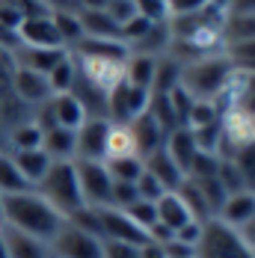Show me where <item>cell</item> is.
I'll use <instances>...</instances> for the list:
<instances>
[{"instance_id": "obj_1", "label": "cell", "mask_w": 255, "mask_h": 258, "mask_svg": "<svg viewBox=\"0 0 255 258\" xmlns=\"http://www.w3.org/2000/svg\"><path fill=\"white\" fill-rule=\"evenodd\" d=\"M3 226L24 232L30 237H39L45 243H51L56 232L66 226V217L51 208L36 190L15 193V196H3V214H0Z\"/></svg>"}, {"instance_id": "obj_2", "label": "cell", "mask_w": 255, "mask_h": 258, "mask_svg": "<svg viewBox=\"0 0 255 258\" xmlns=\"http://www.w3.org/2000/svg\"><path fill=\"white\" fill-rule=\"evenodd\" d=\"M234 69L231 62L226 59V53H211V56H199L187 66H181V78L178 86L193 98V101H214L226 83L231 80Z\"/></svg>"}, {"instance_id": "obj_3", "label": "cell", "mask_w": 255, "mask_h": 258, "mask_svg": "<svg viewBox=\"0 0 255 258\" xmlns=\"http://www.w3.org/2000/svg\"><path fill=\"white\" fill-rule=\"evenodd\" d=\"M36 193L51 208H56L66 220L86 205L83 193H80V184H77L75 160H53L51 169L45 172V178L36 184Z\"/></svg>"}, {"instance_id": "obj_4", "label": "cell", "mask_w": 255, "mask_h": 258, "mask_svg": "<svg viewBox=\"0 0 255 258\" xmlns=\"http://www.w3.org/2000/svg\"><path fill=\"white\" fill-rule=\"evenodd\" d=\"M196 258H255V252L243 243V237L220 223L217 217L202 226V237L196 243Z\"/></svg>"}, {"instance_id": "obj_5", "label": "cell", "mask_w": 255, "mask_h": 258, "mask_svg": "<svg viewBox=\"0 0 255 258\" xmlns=\"http://www.w3.org/2000/svg\"><path fill=\"white\" fill-rule=\"evenodd\" d=\"M77 62V72L86 83H92L95 89L110 92L125 80V59L128 56H110V53H77L72 51Z\"/></svg>"}, {"instance_id": "obj_6", "label": "cell", "mask_w": 255, "mask_h": 258, "mask_svg": "<svg viewBox=\"0 0 255 258\" xmlns=\"http://www.w3.org/2000/svg\"><path fill=\"white\" fill-rule=\"evenodd\" d=\"M149 104H152V92L149 89H140V86L122 80L116 89L107 92V122L128 125L137 116H143L149 110Z\"/></svg>"}, {"instance_id": "obj_7", "label": "cell", "mask_w": 255, "mask_h": 258, "mask_svg": "<svg viewBox=\"0 0 255 258\" xmlns=\"http://www.w3.org/2000/svg\"><path fill=\"white\" fill-rule=\"evenodd\" d=\"M48 249L53 258H104V240L66 223L48 243Z\"/></svg>"}, {"instance_id": "obj_8", "label": "cell", "mask_w": 255, "mask_h": 258, "mask_svg": "<svg viewBox=\"0 0 255 258\" xmlns=\"http://www.w3.org/2000/svg\"><path fill=\"white\" fill-rule=\"evenodd\" d=\"M77 169V184L83 193V202L89 208H107L110 205V187L113 178L107 172L104 160H75Z\"/></svg>"}, {"instance_id": "obj_9", "label": "cell", "mask_w": 255, "mask_h": 258, "mask_svg": "<svg viewBox=\"0 0 255 258\" xmlns=\"http://www.w3.org/2000/svg\"><path fill=\"white\" fill-rule=\"evenodd\" d=\"M98 229H101V240H119V243H131V246H143L149 240V232H143L125 211L113 205L98 208Z\"/></svg>"}, {"instance_id": "obj_10", "label": "cell", "mask_w": 255, "mask_h": 258, "mask_svg": "<svg viewBox=\"0 0 255 258\" xmlns=\"http://www.w3.org/2000/svg\"><path fill=\"white\" fill-rule=\"evenodd\" d=\"M18 45H24V48H66L59 33H56L51 12L48 15H30V18H24L21 27H18Z\"/></svg>"}, {"instance_id": "obj_11", "label": "cell", "mask_w": 255, "mask_h": 258, "mask_svg": "<svg viewBox=\"0 0 255 258\" xmlns=\"http://www.w3.org/2000/svg\"><path fill=\"white\" fill-rule=\"evenodd\" d=\"M107 119H86L75 131V160H104V143H107Z\"/></svg>"}, {"instance_id": "obj_12", "label": "cell", "mask_w": 255, "mask_h": 258, "mask_svg": "<svg viewBox=\"0 0 255 258\" xmlns=\"http://www.w3.org/2000/svg\"><path fill=\"white\" fill-rule=\"evenodd\" d=\"M12 92L30 107H42L45 101H51L53 92L48 86V78L39 72H30L21 66H12Z\"/></svg>"}, {"instance_id": "obj_13", "label": "cell", "mask_w": 255, "mask_h": 258, "mask_svg": "<svg viewBox=\"0 0 255 258\" xmlns=\"http://www.w3.org/2000/svg\"><path fill=\"white\" fill-rule=\"evenodd\" d=\"M66 53H69L66 48H24V45H18L15 51H9V62L30 69V72H39V75H48Z\"/></svg>"}, {"instance_id": "obj_14", "label": "cell", "mask_w": 255, "mask_h": 258, "mask_svg": "<svg viewBox=\"0 0 255 258\" xmlns=\"http://www.w3.org/2000/svg\"><path fill=\"white\" fill-rule=\"evenodd\" d=\"M128 128L134 134V143H137V155L140 157H149L152 152H157L166 140V131L160 128V122L154 119L152 113L146 110L143 116H137L134 122H128Z\"/></svg>"}, {"instance_id": "obj_15", "label": "cell", "mask_w": 255, "mask_h": 258, "mask_svg": "<svg viewBox=\"0 0 255 258\" xmlns=\"http://www.w3.org/2000/svg\"><path fill=\"white\" fill-rule=\"evenodd\" d=\"M143 163H146V172L160 181V187H163L166 193H175V190L181 187V181L187 178V175L178 169V163L166 155L163 146H160L157 152H152L149 157H143Z\"/></svg>"}, {"instance_id": "obj_16", "label": "cell", "mask_w": 255, "mask_h": 258, "mask_svg": "<svg viewBox=\"0 0 255 258\" xmlns=\"http://www.w3.org/2000/svg\"><path fill=\"white\" fill-rule=\"evenodd\" d=\"M255 217V193L252 190H240V193H231L229 199H226V205L220 208V214H217V220L220 223H226L229 229H243L249 220Z\"/></svg>"}, {"instance_id": "obj_17", "label": "cell", "mask_w": 255, "mask_h": 258, "mask_svg": "<svg viewBox=\"0 0 255 258\" xmlns=\"http://www.w3.org/2000/svg\"><path fill=\"white\" fill-rule=\"evenodd\" d=\"M0 237H3V243H6L9 258H51L48 243L39 240V237H30V234H24V232H15V229H9V226H3Z\"/></svg>"}, {"instance_id": "obj_18", "label": "cell", "mask_w": 255, "mask_h": 258, "mask_svg": "<svg viewBox=\"0 0 255 258\" xmlns=\"http://www.w3.org/2000/svg\"><path fill=\"white\" fill-rule=\"evenodd\" d=\"M51 116H53V125L56 128H69V131H77L89 116H86V110H83V104L77 101L72 92H62V95H53L51 101Z\"/></svg>"}, {"instance_id": "obj_19", "label": "cell", "mask_w": 255, "mask_h": 258, "mask_svg": "<svg viewBox=\"0 0 255 258\" xmlns=\"http://www.w3.org/2000/svg\"><path fill=\"white\" fill-rule=\"evenodd\" d=\"M163 149H166V155L172 157L175 163H178V169L187 175V169H190V163H193V157H196V140H193V131L190 128H175L166 134V140H163Z\"/></svg>"}, {"instance_id": "obj_20", "label": "cell", "mask_w": 255, "mask_h": 258, "mask_svg": "<svg viewBox=\"0 0 255 258\" xmlns=\"http://www.w3.org/2000/svg\"><path fill=\"white\" fill-rule=\"evenodd\" d=\"M77 18H80L83 39H113V42H122V27L113 24L104 9H83V12H77Z\"/></svg>"}, {"instance_id": "obj_21", "label": "cell", "mask_w": 255, "mask_h": 258, "mask_svg": "<svg viewBox=\"0 0 255 258\" xmlns=\"http://www.w3.org/2000/svg\"><path fill=\"white\" fill-rule=\"evenodd\" d=\"M169 45H172V30H169V21H163V24H152L146 30V36L143 39H137L128 53H146V56H166L169 53Z\"/></svg>"}, {"instance_id": "obj_22", "label": "cell", "mask_w": 255, "mask_h": 258, "mask_svg": "<svg viewBox=\"0 0 255 258\" xmlns=\"http://www.w3.org/2000/svg\"><path fill=\"white\" fill-rule=\"evenodd\" d=\"M154 208H157V226H163L166 232H178L181 226H187L193 217H190V211H187V205L178 199V193H166V196H160L157 202H154Z\"/></svg>"}, {"instance_id": "obj_23", "label": "cell", "mask_w": 255, "mask_h": 258, "mask_svg": "<svg viewBox=\"0 0 255 258\" xmlns=\"http://www.w3.org/2000/svg\"><path fill=\"white\" fill-rule=\"evenodd\" d=\"M12 160H15V166L21 169V175H24L33 187L39 184V181L45 178V172L51 169V155L45 152V149H30V152H9Z\"/></svg>"}, {"instance_id": "obj_24", "label": "cell", "mask_w": 255, "mask_h": 258, "mask_svg": "<svg viewBox=\"0 0 255 258\" xmlns=\"http://www.w3.org/2000/svg\"><path fill=\"white\" fill-rule=\"evenodd\" d=\"M134 155H137V143H134L131 128H128V125H116V122H110V128H107V143H104V160L134 157Z\"/></svg>"}, {"instance_id": "obj_25", "label": "cell", "mask_w": 255, "mask_h": 258, "mask_svg": "<svg viewBox=\"0 0 255 258\" xmlns=\"http://www.w3.org/2000/svg\"><path fill=\"white\" fill-rule=\"evenodd\" d=\"M42 149L51 155V160H75V131L69 128H48L42 137Z\"/></svg>"}, {"instance_id": "obj_26", "label": "cell", "mask_w": 255, "mask_h": 258, "mask_svg": "<svg viewBox=\"0 0 255 258\" xmlns=\"http://www.w3.org/2000/svg\"><path fill=\"white\" fill-rule=\"evenodd\" d=\"M27 190H36V187L21 175L12 155L0 152V196H15V193H27Z\"/></svg>"}, {"instance_id": "obj_27", "label": "cell", "mask_w": 255, "mask_h": 258, "mask_svg": "<svg viewBox=\"0 0 255 258\" xmlns=\"http://www.w3.org/2000/svg\"><path fill=\"white\" fill-rule=\"evenodd\" d=\"M181 78V66L166 53V56H157L154 62V78H152V95H169Z\"/></svg>"}, {"instance_id": "obj_28", "label": "cell", "mask_w": 255, "mask_h": 258, "mask_svg": "<svg viewBox=\"0 0 255 258\" xmlns=\"http://www.w3.org/2000/svg\"><path fill=\"white\" fill-rule=\"evenodd\" d=\"M154 56H146V53H128L125 59V80L140 86V89H149L152 92V78H154Z\"/></svg>"}, {"instance_id": "obj_29", "label": "cell", "mask_w": 255, "mask_h": 258, "mask_svg": "<svg viewBox=\"0 0 255 258\" xmlns=\"http://www.w3.org/2000/svg\"><path fill=\"white\" fill-rule=\"evenodd\" d=\"M45 78H48V86H51L53 95L72 92V86H75V80H77V62H75V56H72V51L66 53Z\"/></svg>"}, {"instance_id": "obj_30", "label": "cell", "mask_w": 255, "mask_h": 258, "mask_svg": "<svg viewBox=\"0 0 255 258\" xmlns=\"http://www.w3.org/2000/svg\"><path fill=\"white\" fill-rule=\"evenodd\" d=\"M42 137L45 131L36 125V119H27L21 125H15L9 134V143H12V152H30V149H42Z\"/></svg>"}, {"instance_id": "obj_31", "label": "cell", "mask_w": 255, "mask_h": 258, "mask_svg": "<svg viewBox=\"0 0 255 258\" xmlns=\"http://www.w3.org/2000/svg\"><path fill=\"white\" fill-rule=\"evenodd\" d=\"M178 193V199L187 205V211H190V217L196 220V223H208V220H214L211 217V211H208V205H205L202 193H199V187H196V181L184 178L181 181V187L175 190Z\"/></svg>"}, {"instance_id": "obj_32", "label": "cell", "mask_w": 255, "mask_h": 258, "mask_svg": "<svg viewBox=\"0 0 255 258\" xmlns=\"http://www.w3.org/2000/svg\"><path fill=\"white\" fill-rule=\"evenodd\" d=\"M223 53H226V59L231 62L234 72H240V75H255V39L226 45Z\"/></svg>"}, {"instance_id": "obj_33", "label": "cell", "mask_w": 255, "mask_h": 258, "mask_svg": "<svg viewBox=\"0 0 255 258\" xmlns=\"http://www.w3.org/2000/svg\"><path fill=\"white\" fill-rule=\"evenodd\" d=\"M231 166L237 169V175H240V181H243V187L255 193V140L252 143H246V146H240V149H234V155H231Z\"/></svg>"}, {"instance_id": "obj_34", "label": "cell", "mask_w": 255, "mask_h": 258, "mask_svg": "<svg viewBox=\"0 0 255 258\" xmlns=\"http://www.w3.org/2000/svg\"><path fill=\"white\" fill-rule=\"evenodd\" d=\"M107 163V172H110V178L113 181H128V184H137V178L143 175V169H146V163H143V157H116V160H104Z\"/></svg>"}, {"instance_id": "obj_35", "label": "cell", "mask_w": 255, "mask_h": 258, "mask_svg": "<svg viewBox=\"0 0 255 258\" xmlns=\"http://www.w3.org/2000/svg\"><path fill=\"white\" fill-rule=\"evenodd\" d=\"M190 181H196V187H199V193H202L211 217H217L220 208L226 205V199H229V193H226V187L220 184V178L214 175V178H190Z\"/></svg>"}, {"instance_id": "obj_36", "label": "cell", "mask_w": 255, "mask_h": 258, "mask_svg": "<svg viewBox=\"0 0 255 258\" xmlns=\"http://www.w3.org/2000/svg\"><path fill=\"white\" fill-rule=\"evenodd\" d=\"M53 15V24H56V33L62 39V45L72 51L77 42L83 39V30H80V18L77 12H51Z\"/></svg>"}, {"instance_id": "obj_37", "label": "cell", "mask_w": 255, "mask_h": 258, "mask_svg": "<svg viewBox=\"0 0 255 258\" xmlns=\"http://www.w3.org/2000/svg\"><path fill=\"white\" fill-rule=\"evenodd\" d=\"M217 122H220V110H217V104L214 101H193L184 128L199 131V128H208V125H217Z\"/></svg>"}, {"instance_id": "obj_38", "label": "cell", "mask_w": 255, "mask_h": 258, "mask_svg": "<svg viewBox=\"0 0 255 258\" xmlns=\"http://www.w3.org/2000/svg\"><path fill=\"white\" fill-rule=\"evenodd\" d=\"M217 169H220V157L211 152H196L190 169H187V178H214Z\"/></svg>"}, {"instance_id": "obj_39", "label": "cell", "mask_w": 255, "mask_h": 258, "mask_svg": "<svg viewBox=\"0 0 255 258\" xmlns=\"http://www.w3.org/2000/svg\"><path fill=\"white\" fill-rule=\"evenodd\" d=\"M140 202V193H137V184H128V181H113L110 187V205L119 208V211H128L131 205Z\"/></svg>"}, {"instance_id": "obj_40", "label": "cell", "mask_w": 255, "mask_h": 258, "mask_svg": "<svg viewBox=\"0 0 255 258\" xmlns=\"http://www.w3.org/2000/svg\"><path fill=\"white\" fill-rule=\"evenodd\" d=\"M137 15H143L152 24L169 21V3L166 0H137Z\"/></svg>"}, {"instance_id": "obj_41", "label": "cell", "mask_w": 255, "mask_h": 258, "mask_svg": "<svg viewBox=\"0 0 255 258\" xmlns=\"http://www.w3.org/2000/svg\"><path fill=\"white\" fill-rule=\"evenodd\" d=\"M125 214L143 229V232H152V226L157 223V208H154V202H143V199H140L137 205L128 208Z\"/></svg>"}, {"instance_id": "obj_42", "label": "cell", "mask_w": 255, "mask_h": 258, "mask_svg": "<svg viewBox=\"0 0 255 258\" xmlns=\"http://www.w3.org/2000/svg\"><path fill=\"white\" fill-rule=\"evenodd\" d=\"M104 12H107V18H110L113 24L125 27L128 21L137 15V3H134V0H107Z\"/></svg>"}, {"instance_id": "obj_43", "label": "cell", "mask_w": 255, "mask_h": 258, "mask_svg": "<svg viewBox=\"0 0 255 258\" xmlns=\"http://www.w3.org/2000/svg\"><path fill=\"white\" fill-rule=\"evenodd\" d=\"M137 193H140L143 202H157L160 196H166V190L160 187V181L154 178V175H149L146 169H143V175L137 178Z\"/></svg>"}, {"instance_id": "obj_44", "label": "cell", "mask_w": 255, "mask_h": 258, "mask_svg": "<svg viewBox=\"0 0 255 258\" xmlns=\"http://www.w3.org/2000/svg\"><path fill=\"white\" fill-rule=\"evenodd\" d=\"M169 104H172V113H175L178 128H184V125H187V116H190V107H193V98H190L181 86H175V89L169 92Z\"/></svg>"}, {"instance_id": "obj_45", "label": "cell", "mask_w": 255, "mask_h": 258, "mask_svg": "<svg viewBox=\"0 0 255 258\" xmlns=\"http://www.w3.org/2000/svg\"><path fill=\"white\" fill-rule=\"evenodd\" d=\"M169 3V18H181V15H196L208 9L214 0H166Z\"/></svg>"}, {"instance_id": "obj_46", "label": "cell", "mask_w": 255, "mask_h": 258, "mask_svg": "<svg viewBox=\"0 0 255 258\" xmlns=\"http://www.w3.org/2000/svg\"><path fill=\"white\" fill-rule=\"evenodd\" d=\"M104 258H140V246L119 243V240H104Z\"/></svg>"}, {"instance_id": "obj_47", "label": "cell", "mask_w": 255, "mask_h": 258, "mask_svg": "<svg viewBox=\"0 0 255 258\" xmlns=\"http://www.w3.org/2000/svg\"><path fill=\"white\" fill-rule=\"evenodd\" d=\"M160 249H163V255L166 258H193L196 255V246H187V243H181V240H175V237L163 240Z\"/></svg>"}, {"instance_id": "obj_48", "label": "cell", "mask_w": 255, "mask_h": 258, "mask_svg": "<svg viewBox=\"0 0 255 258\" xmlns=\"http://www.w3.org/2000/svg\"><path fill=\"white\" fill-rule=\"evenodd\" d=\"M202 226H205V223L190 220V223H187V226H181L172 237H175V240H181V243H187V246H196V243H199V237H202Z\"/></svg>"}, {"instance_id": "obj_49", "label": "cell", "mask_w": 255, "mask_h": 258, "mask_svg": "<svg viewBox=\"0 0 255 258\" xmlns=\"http://www.w3.org/2000/svg\"><path fill=\"white\" fill-rule=\"evenodd\" d=\"M226 15H255V0H226Z\"/></svg>"}, {"instance_id": "obj_50", "label": "cell", "mask_w": 255, "mask_h": 258, "mask_svg": "<svg viewBox=\"0 0 255 258\" xmlns=\"http://www.w3.org/2000/svg\"><path fill=\"white\" fill-rule=\"evenodd\" d=\"M48 12H80L77 0H39Z\"/></svg>"}, {"instance_id": "obj_51", "label": "cell", "mask_w": 255, "mask_h": 258, "mask_svg": "<svg viewBox=\"0 0 255 258\" xmlns=\"http://www.w3.org/2000/svg\"><path fill=\"white\" fill-rule=\"evenodd\" d=\"M237 234L243 237V243H246V246L255 252V217L246 223V226H243V229H237Z\"/></svg>"}, {"instance_id": "obj_52", "label": "cell", "mask_w": 255, "mask_h": 258, "mask_svg": "<svg viewBox=\"0 0 255 258\" xmlns=\"http://www.w3.org/2000/svg\"><path fill=\"white\" fill-rule=\"evenodd\" d=\"M77 6H80V12H83V9H104L107 0H77Z\"/></svg>"}, {"instance_id": "obj_53", "label": "cell", "mask_w": 255, "mask_h": 258, "mask_svg": "<svg viewBox=\"0 0 255 258\" xmlns=\"http://www.w3.org/2000/svg\"><path fill=\"white\" fill-rule=\"evenodd\" d=\"M0 258H9V252H6V243H3V237H0Z\"/></svg>"}, {"instance_id": "obj_54", "label": "cell", "mask_w": 255, "mask_h": 258, "mask_svg": "<svg viewBox=\"0 0 255 258\" xmlns=\"http://www.w3.org/2000/svg\"><path fill=\"white\" fill-rule=\"evenodd\" d=\"M0 214H3V196H0Z\"/></svg>"}, {"instance_id": "obj_55", "label": "cell", "mask_w": 255, "mask_h": 258, "mask_svg": "<svg viewBox=\"0 0 255 258\" xmlns=\"http://www.w3.org/2000/svg\"><path fill=\"white\" fill-rule=\"evenodd\" d=\"M252 131H255V116H252Z\"/></svg>"}, {"instance_id": "obj_56", "label": "cell", "mask_w": 255, "mask_h": 258, "mask_svg": "<svg viewBox=\"0 0 255 258\" xmlns=\"http://www.w3.org/2000/svg\"><path fill=\"white\" fill-rule=\"evenodd\" d=\"M0 232H3V220H0Z\"/></svg>"}, {"instance_id": "obj_57", "label": "cell", "mask_w": 255, "mask_h": 258, "mask_svg": "<svg viewBox=\"0 0 255 258\" xmlns=\"http://www.w3.org/2000/svg\"><path fill=\"white\" fill-rule=\"evenodd\" d=\"M134 3H137V0H134Z\"/></svg>"}, {"instance_id": "obj_58", "label": "cell", "mask_w": 255, "mask_h": 258, "mask_svg": "<svg viewBox=\"0 0 255 258\" xmlns=\"http://www.w3.org/2000/svg\"><path fill=\"white\" fill-rule=\"evenodd\" d=\"M193 258H196V255H193Z\"/></svg>"}, {"instance_id": "obj_59", "label": "cell", "mask_w": 255, "mask_h": 258, "mask_svg": "<svg viewBox=\"0 0 255 258\" xmlns=\"http://www.w3.org/2000/svg\"><path fill=\"white\" fill-rule=\"evenodd\" d=\"M51 258H53V255H51Z\"/></svg>"}]
</instances>
